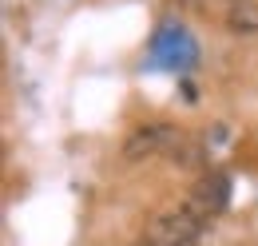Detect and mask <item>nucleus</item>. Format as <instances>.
<instances>
[{
    "mask_svg": "<svg viewBox=\"0 0 258 246\" xmlns=\"http://www.w3.org/2000/svg\"><path fill=\"white\" fill-rule=\"evenodd\" d=\"M183 139H187V135H183L179 127H171V123H159V119L139 123L127 135V143H123V159H127V163H139V159H151V155H175Z\"/></svg>",
    "mask_w": 258,
    "mask_h": 246,
    "instance_id": "1",
    "label": "nucleus"
},
{
    "mask_svg": "<svg viewBox=\"0 0 258 246\" xmlns=\"http://www.w3.org/2000/svg\"><path fill=\"white\" fill-rule=\"evenodd\" d=\"M203 230H207V222L199 215H191L187 207H179V211H163V215L151 218L147 242H155V246H195L203 238Z\"/></svg>",
    "mask_w": 258,
    "mask_h": 246,
    "instance_id": "2",
    "label": "nucleus"
},
{
    "mask_svg": "<svg viewBox=\"0 0 258 246\" xmlns=\"http://www.w3.org/2000/svg\"><path fill=\"white\" fill-rule=\"evenodd\" d=\"M226 203H230V179H226L223 171L203 175V179L187 191V199H183V207H187L191 215H199L203 222H211L215 215H223Z\"/></svg>",
    "mask_w": 258,
    "mask_h": 246,
    "instance_id": "3",
    "label": "nucleus"
},
{
    "mask_svg": "<svg viewBox=\"0 0 258 246\" xmlns=\"http://www.w3.org/2000/svg\"><path fill=\"white\" fill-rule=\"evenodd\" d=\"M223 24L234 36H258V0H226Z\"/></svg>",
    "mask_w": 258,
    "mask_h": 246,
    "instance_id": "4",
    "label": "nucleus"
},
{
    "mask_svg": "<svg viewBox=\"0 0 258 246\" xmlns=\"http://www.w3.org/2000/svg\"><path fill=\"white\" fill-rule=\"evenodd\" d=\"M171 163H179V167H199V163H203V147L191 143V139H183V143H179V151L171 155Z\"/></svg>",
    "mask_w": 258,
    "mask_h": 246,
    "instance_id": "5",
    "label": "nucleus"
},
{
    "mask_svg": "<svg viewBox=\"0 0 258 246\" xmlns=\"http://www.w3.org/2000/svg\"><path fill=\"white\" fill-rule=\"evenodd\" d=\"M139 246H155V242H139Z\"/></svg>",
    "mask_w": 258,
    "mask_h": 246,
    "instance_id": "6",
    "label": "nucleus"
}]
</instances>
